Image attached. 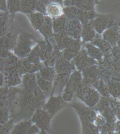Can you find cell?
<instances>
[{"label": "cell", "mask_w": 120, "mask_h": 134, "mask_svg": "<svg viewBox=\"0 0 120 134\" xmlns=\"http://www.w3.org/2000/svg\"><path fill=\"white\" fill-rule=\"evenodd\" d=\"M65 7H74L83 11H94V1L90 0H69L63 1Z\"/></svg>", "instance_id": "obj_16"}, {"label": "cell", "mask_w": 120, "mask_h": 134, "mask_svg": "<svg viewBox=\"0 0 120 134\" xmlns=\"http://www.w3.org/2000/svg\"><path fill=\"white\" fill-rule=\"evenodd\" d=\"M38 74L42 79L52 82L56 76V71L54 68L45 66L39 70Z\"/></svg>", "instance_id": "obj_32"}, {"label": "cell", "mask_w": 120, "mask_h": 134, "mask_svg": "<svg viewBox=\"0 0 120 134\" xmlns=\"http://www.w3.org/2000/svg\"><path fill=\"white\" fill-rule=\"evenodd\" d=\"M114 134H115V133H114Z\"/></svg>", "instance_id": "obj_51"}, {"label": "cell", "mask_w": 120, "mask_h": 134, "mask_svg": "<svg viewBox=\"0 0 120 134\" xmlns=\"http://www.w3.org/2000/svg\"><path fill=\"white\" fill-rule=\"evenodd\" d=\"M81 36L84 42H91L96 36V32L91 25V21L82 25Z\"/></svg>", "instance_id": "obj_23"}, {"label": "cell", "mask_w": 120, "mask_h": 134, "mask_svg": "<svg viewBox=\"0 0 120 134\" xmlns=\"http://www.w3.org/2000/svg\"><path fill=\"white\" fill-rule=\"evenodd\" d=\"M102 39L110 44L111 47L119 46V26L107 29L102 33Z\"/></svg>", "instance_id": "obj_17"}, {"label": "cell", "mask_w": 120, "mask_h": 134, "mask_svg": "<svg viewBox=\"0 0 120 134\" xmlns=\"http://www.w3.org/2000/svg\"><path fill=\"white\" fill-rule=\"evenodd\" d=\"M34 41H35V37L32 34L24 31H19L13 50L15 54L21 58H25L32 50Z\"/></svg>", "instance_id": "obj_2"}, {"label": "cell", "mask_w": 120, "mask_h": 134, "mask_svg": "<svg viewBox=\"0 0 120 134\" xmlns=\"http://www.w3.org/2000/svg\"><path fill=\"white\" fill-rule=\"evenodd\" d=\"M75 39H72L70 37L67 35L66 32L64 31H62L61 32L57 34H54L53 37L49 39V41L51 43H53L52 44L55 46L59 50L63 51L66 48H67L69 44H70Z\"/></svg>", "instance_id": "obj_13"}, {"label": "cell", "mask_w": 120, "mask_h": 134, "mask_svg": "<svg viewBox=\"0 0 120 134\" xmlns=\"http://www.w3.org/2000/svg\"><path fill=\"white\" fill-rule=\"evenodd\" d=\"M72 62L80 71L83 70L87 67L96 65L97 64V62L96 60L87 55L86 50L84 48L80 50L78 54L73 59Z\"/></svg>", "instance_id": "obj_10"}, {"label": "cell", "mask_w": 120, "mask_h": 134, "mask_svg": "<svg viewBox=\"0 0 120 134\" xmlns=\"http://www.w3.org/2000/svg\"><path fill=\"white\" fill-rule=\"evenodd\" d=\"M38 134H47V132L44 131H40V132Z\"/></svg>", "instance_id": "obj_50"}, {"label": "cell", "mask_w": 120, "mask_h": 134, "mask_svg": "<svg viewBox=\"0 0 120 134\" xmlns=\"http://www.w3.org/2000/svg\"><path fill=\"white\" fill-rule=\"evenodd\" d=\"M36 85L43 93L46 97L51 95L52 88H53V82L46 81L42 79L39 76L38 73L36 74Z\"/></svg>", "instance_id": "obj_24"}, {"label": "cell", "mask_w": 120, "mask_h": 134, "mask_svg": "<svg viewBox=\"0 0 120 134\" xmlns=\"http://www.w3.org/2000/svg\"><path fill=\"white\" fill-rule=\"evenodd\" d=\"M110 105L112 113L118 120H119V113H120V104L119 102L117 99H114L112 97H110Z\"/></svg>", "instance_id": "obj_40"}, {"label": "cell", "mask_w": 120, "mask_h": 134, "mask_svg": "<svg viewBox=\"0 0 120 134\" xmlns=\"http://www.w3.org/2000/svg\"><path fill=\"white\" fill-rule=\"evenodd\" d=\"M67 105L70 106L76 111L82 125L93 123L96 117L97 113L93 108H90L84 104L78 101H72Z\"/></svg>", "instance_id": "obj_4"}, {"label": "cell", "mask_w": 120, "mask_h": 134, "mask_svg": "<svg viewBox=\"0 0 120 134\" xmlns=\"http://www.w3.org/2000/svg\"><path fill=\"white\" fill-rule=\"evenodd\" d=\"M81 134H100L99 128L93 123L82 125Z\"/></svg>", "instance_id": "obj_41"}, {"label": "cell", "mask_w": 120, "mask_h": 134, "mask_svg": "<svg viewBox=\"0 0 120 134\" xmlns=\"http://www.w3.org/2000/svg\"><path fill=\"white\" fill-rule=\"evenodd\" d=\"M81 82L82 76L80 71H74L70 75L69 80L61 95L65 103L72 102L77 88Z\"/></svg>", "instance_id": "obj_5"}, {"label": "cell", "mask_w": 120, "mask_h": 134, "mask_svg": "<svg viewBox=\"0 0 120 134\" xmlns=\"http://www.w3.org/2000/svg\"><path fill=\"white\" fill-rule=\"evenodd\" d=\"M93 45L97 47L102 53L106 54L111 51L112 47L108 42L102 39L101 36L96 35L91 43Z\"/></svg>", "instance_id": "obj_29"}, {"label": "cell", "mask_w": 120, "mask_h": 134, "mask_svg": "<svg viewBox=\"0 0 120 134\" xmlns=\"http://www.w3.org/2000/svg\"><path fill=\"white\" fill-rule=\"evenodd\" d=\"M81 50V43L79 39L74 40L67 48L61 52V57L67 61L71 60L76 57Z\"/></svg>", "instance_id": "obj_15"}, {"label": "cell", "mask_w": 120, "mask_h": 134, "mask_svg": "<svg viewBox=\"0 0 120 134\" xmlns=\"http://www.w3.org/2000/svg\"><path fill=\"white\" fill-rule=\"evenodd\" d=\"M14 121L10 120L5 125L0 124V134H10L13 127Z\"/></svg>", "instance_id": "obj_44"}, {"label": "cell", "mask_w": 120, "mask_h": 134, "mask_svg": "<svg viewBox=\"0 0 120 134\" xmlns=\"http://www.w3.org/2000/svg\"><path fill=\"white\" fill-rule=\"evenodd\" d=\"M32 124L30 120L19 121L13 126L10 134H26Z\"/></svg>", "instance_id": "obj_27"}, {"label": "cell", "mask_w": 120, "mask_h": 134, "mask_svg": "<svg viewBox=\"0 0 120 134\" xmlns=\"http://www.w3.org/2000/svg\"><path fill=\"white\" fill-rule=\"evenodd\" d=\"M67 23V19L64 14H62L52 19V29L53 34H57L64 30Z\"/></svg>", "instance_id": "obj_26"}, {"label": "cell", "mask_w": 120, "mask_h": 134, "mask_svg": "<svg viewBox=\"0 0 120 134\" xmlns=\"http://www.w3.org/2000/svg\"><path fill=\"white\" fill-rule=\"evenodd\" d=\"M66 105V103L64 102L62 96H51L48 100L45 103L42 108L46 111L52 118Z\"/></svg>", "instance_id": "obj_9"}, {"label": "cell", "mask_w": 120, "mask_h": 134, "mask_svg": "<svg viewBox=\"0 0 120 134\" xmlns=\"http://www.w3.org/2000/svg\"><path fill=\"white\" fill-rule=\"evenodd\" d=\"M43 35L45 39L49 40L53 37V32L52 29V19L48 16H45L43 24L38 30Z\"/></svg>", "instance_id": "obj_22"}, {"label": "cell", "mask_w": 120, "mask_h": 134, "mask_svg": "<svg viewBox=\"0 0 120 134\" xmlns=\"http://www.w3.org/2000/svg\"><path fill=\"white\" fill-rule=\"evenodd\" d=\"M91 25L96 32L101 34L107 29L119 26V22L114 15L97 14L96 18L91 21Z\"/></svg>", "instance_id": "obj_6"}, {"label": "cell", "mask_w": 120, "mask_h": 134, "mask_svg": "<svg viewBox=\"0 0 120 134\" xmlns=\"http://www.w3.org/2000/svg\"><path fill=\"white\" fill-rule=\"evenodd\" d=\"M70 73H59L56 74L54 79L53 88L51 96H61L69 80Z\"/></svg>", "instance_id": "obj_11"}, {"label": "cell", "mask_w": 120, "mask_h": 134, "mask_svg": "<svg viewBox=\"0 0 120 134\" xmlns=\"http://www.w3.org/2000/svg\"><path fill=\"white\" fill-rule=\"evenodd\" d=\"M0 12H7V4L6 1H4V0H0Z\"/></svg>", "instance_id": "obj_47"}, {"label": "cell", "mask_w": 120, "mask_h": 134, "mask_svg": "<svg viewBox=\"0 0 120 134\" xmlns=\"http://www.w3.org/2000/svg\"><path fill=\"white\" fill-rule=\"evenodd\" d=\"M39 47V58L42 62H45L51 56L53 51V45L47 39L42 40L38 42Z\"/></svg>", "instance_id": "obj_19"}, {"label": "cell", "mask_w": 120, "mask_h": 134, "mask_svg": "<svg viewBox=\"0 0 120 134\" xmlns=\"http://www.w3.org/2000/svg\"><path fill=\"white\" fill-rule=\"evenodd\" d=\"M4 83V77L2 74L0 73V88H1L2 86H3V84Z\"/></svg>", "instance_id": "obj_49"}, {"label": "cell", "mask_w": 120, "mask_h": 134, "mask_svg": "<svg viewBox=\"0 0 120 134\" xmlns=\"http://www.w3.org/2000/svg\"><path fill=\"white\" fill-rule=\"evenodd\" d=\"M7 4V11L10 14H14L17 12L21 11V4L20 1H8Z\"/></svg>", "instance_id": "obj_39"}, {"label": "cell", "mask_w": 120, "mask_h": 134, "mask_svg": "<svg viewBox=\"0 0 120 134\" xmlns=\"http://www.w3.org/2000/svg\"><path fill=\"white\" fill-rule=\"evenodd\" d=\"M91 86L96 89L100 95L102 96L103 97H110V96L108 93L107 84L102 79L98 78V79L92 84Z\"/></svg>", "instance_id": "obj_30"}, {"label": "cell", "mask_w": 120, "mask_h": 134, "mask_svg": "<svg viewBox=\"0 0 120 134\" xmlns=\"http://www.w3.org/2000/svg\"><path fill=\"white\" fill-rule=\"evenodd\" d=\"M25 58L32 64H39L42 63L39 58V47L38 44H37L32 49L28 55Z\"/></svg>", "instance_id": "obj_36"}, {"label": "cell", "mask_w": 120, "mask_h": 134, "mask_svg": "<svg viewBox=\"0 0 120 134\" xmlns=\"http://www.w3.org/2000/svg\"><path fill=\"white\" fill-rule=\"evenodd\" d=\"M110 96L111 97L118 100L120 96L119 81L111 80L107 83Z\"/></svg>", "instance_id": "obj_31"}, {"label": "cell", "mask_w": 120, "mask_h": 134, "mask_svg": "<svg viewBox=\"0 0 120 134\" xmlns=\"http://www.w3.org/2000/svg\"><path fill=\"white\" fill-rule=\"evenodd\" d=\"M51 2V1H47V0H44V1L43 0L36 1L35 10L37 12L42 14V15L46 14V7Z\"/></svg>", "instance_id": "obj_42"}, {"label": "cell", "mask_w": 120, "mask_h": 134, "mask_svg": "<svg viewBox=\"0 0 120 134\" xmlns=\"http://www.w3.org/2000/svg\"><path fill=\"white\" fill-rule=\"evenodd\" d=\"M82 82L91 86L97 79L99 75V68L96 64L87 67L81 70Z\"/></svg>", "instance_id": "obj_14"}, {"label": "cell", "mask_w": 120, "mask_h": 134, "mask_svg": "<svg viewBox=\"0 0 120 134\" xmlns=\"http://www.w3.org/2000/svg\"><path fill=\"white\" fill-rule=\"evenodd\" d=\"M5 66V59L0 58V73H2Z\"/></svg>", "instance_id": "obj_48"}, {"label": "cell", "mask_w": 120, "mask_h": 134, "mask_svg": "<svg viewBox=\"0 0 120 134\" xmlns=\"http://www.w3.org/2000/svg\"><path fill=\"white\" fill-rule=\"evenodd\" d=\"M18 34L9 32L4 36L0 37V47L9 51L14 50L16 45Z\"/></svg>", "instance_id": "obj_20"}, {"label": "cell", "mask_w": 120, "mask_h": 134, "mask_svg": "<svg viewBox=\"0 0 120 134\" xmlns=\"http://www.w3.org/2000/svg\"><path fill=\"white\" fill-rule=\"evenodd\" d=\"M9 88L7 86H2L0 88V108L7 105Z\"/></svg>", "instance_id": "obj_43"}, {"label": "cell", "mask_w": 120, "mask_h": 134, "mask_svg": "<svg viewBox=\"0 0 120 134\" xmlns=\"http://www.w3.org/2000/svg\"><path fill=\"white\" fill-rule=\"evenodd\" d=\"M54 69L57 74L70 73L74 70V65L73 62L67 61L61 57L57 60Z\"/></svg>", "instance_id": "obj_21"}, {"label": "cell", "mask_w": 120, "mask_h": 134, "mask_svg": "<svg viewBox=\"0 0 120 134\" xmlns=\"http://www.w3.org/2000/svg\"><path fill=\"white\" fill-rule=\"evenodd\" d=\"M96 112H99L106 120V122L115 123L118 120L114 115L110 105V97L100 98L99 103L93 108Z\"/></svg>", "instance_id": "obj_8"}, {"label": "cell", "mask_w": 120, "mask_h": 134, "mask_svg": "<svg viewBox=\"0 0 120 134\" xmlns=\"http://www.w3.org/2000/svg\"><path fill=\"white\" fill-rule=\"evenodd\" d=\"M20 4H21V12L24 14L30 15L35 11L36 1L22 0V1H20Z\"/></svg>", "instance_id": "obj_35"}, {"label": "cell", "mask_w": 120, "mask_h": 134, "mask_svg": "<svg viewBox=\"0 0 120 134\" xmlns=\"http://www.w3.org/2000/svg\"><path fill=\"white\" fill-rule=\"evenodd\" d=\"M11 29V21L8 12H0V37L9 32Z\"/></svg>", "instance_id": "obj_25"}, {"label": "cell", "mask_w": 120, "mask_h": 134, "mask_svg": "<svg viewBox=\"0 0 120 134\" xmlns=\"http://www.w3.org/2000/svg\"><path fill=\"white\" fill-rule=\"evenodd\" d=\"M40 132V130L34 124H32L31 127L29 128L26 134H38Z\"/></svg>", "instance_id": "obj_46"}, {"label": "cell", "mask_w": 120, "mask_h": 134, "mask_svg": "<svg viewBox=\"0 0 120 134\" xmlns=\"http://www.w3.org/2000/svg\"><path fill=\"white\" fill-rule=\"evenodd\" d=\"M82 26L83 25L81 22L78 21H69L64 29V31L66 32L69 36L75 40H77L79 39L81 36Z\"/></svg>", "instance_id": "obj_18"}, {"label": "cell", "mask_w": 120, "mask_h": 134, "mask_svg": "<svg viewBox=\"0 0 120 134\" xmlns=\"http://www.w3.org/2000/svg\"><path fill=\"white\" fill-rule=\"evenodd\" d=\"M63 11L67 20L78 21L82 25L92 21L97 15L94 11H83L74 7H65Z\"/></svg>", "instance_id": "obj_3"}, {"label": "cell", "mask_w": 120, "mask_h": 134, "mask_svg": "<svg viewBox=\"0 0 120 134\" xmlns=\"http://www.w3.org/2000/svg\"><path fill=\"white\" fill-rule=\"evenodd\" d=\"M12 55H13L12 52L2 48V47H0V58L6 59Z\"/></svg>", "instance_id": "obj_45"}, {"label": "cell", "mask_w": 120, "mask_h": 134, "mask_svg": "<svg viewBox=\"0 0 120 134\" xmlns=\"http://www.w3.org/2000/svg\"><path fill=\"white\" fill-rule=\"evenodd\" d=\"M62 9L61 5L55 3V2H52V1H51V3L46 7V14L48 15V16L51 18L53 17L54 18L61 15H62Z\"/></svg>", "instance_id": "obj_33"}, {"label": "cell", "mask_w": 120, "mask_h": 134, "mask_svg": "<svg viewBox=\"0 0 120 134\" xmlns=\"http://www.w3.org/2000/svg\"><path fill=\"white\" fill-rule=\"evenodd\" d=\"M10 120V111L8 107L6 105L0 108V124L5 125Z\"/></svg>", "instance_id": "obj_38"}, {"label": "cell", "mask_w": 120, "mask_h": 134, "mask_svg": "<svg viewBox=\"0 0 120 134\" xmlns=\"http://www.w3.org/2000/svg\"><path fill=\"white\" fill-rule=\"evenodd\" d=\"M52 117L43 108H38L34 111L30 120L40 131L49 132Z\"/></svg>", "instance_id": "obj_7"}, {"label": "cell", "mask_w": 120, "mask_h": 134, "mask_svg": "<svg viewBox=\"0 0 120 134\" xmlns=\"http://www.w3.org/2000/svg\"><path fill=\"white\" fill-rule=\"evenodd\" d=\"M61 57V51H60L55 46H53V51L52 52L51 56L45 62H43V65L46 67L53 68L57 60Z\"/></svg>", "instance_id": "obj_37"}, {"label": "cell", "mask_w": 120, "mask_h": 134, "mask_svg": "<svg viewBox=\"0 0 120 134\" xmlns=\"http://www.w3.org/2000/svg\"><path fill=\"white\" fill-rule=\"evenodd\" d=\"M29 18L34 28L39 30L44 21L45 16L37 12H32V14L29 15Z\"/></svg>", "instance_id": "obj_34"}, {"label": "cell", "mask_w": 120, "mask_h": 134, "mask_svg": "<svg viewBox=\"0 0 120 134\" xmlns=\"http://www.w3.org/2000/svg\"><path fill=\"white\" fill-rule=\"evenodd\" d=\"M76 96L85 105L93 108L100 99L101 97L96 89L91 86L81 82L75 93Z\"/></svg>", "instance_id": "obj_1"}, {"label": "cell", "mask_w": 120, "mask_h": 134, "mask_svg": "<svg viewBox=\"0 0 120 134\" xmlns=\"http://www.w3.org/2000/svg\"><path fill=\"white\" fill-rule=\"evenodd\" d=\"M85 50L89 57L94 59V60H97L100 62H102L103 53L91 43H87L85 44Z\"/></svg>", "instance_id": "obj_28"}, {"label": "cell", "mask_w": 120, "mask_h": 134, "mask_svg": "<svg viewBox=\"0 0 120 134\" xmlns=\"http://www.w3.org/2000/svg\"><path fill=\"white\" fill-rule=\"evenodd\" d=\"M43 64H34L30 63L26 58H23L18 60L17 64V70L20 76L22 74H26L28 73L34 74L37 71H39L43 68Z\"/></svg>", "instance_id": "obj_12"}]
</instances>
